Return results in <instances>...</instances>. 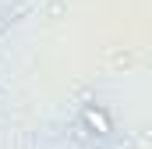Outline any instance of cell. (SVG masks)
<instances>
[{"instance_id": "obj_1", "label": "cell", "mask_w": 152, "mask_h": 149, "mask_svg": "<svg viewBox=\"0 0 152 149\" xmlns=\"http://www.w3.org/2000/svg\"><path fill=\"white\" fill-rule=\"evenodd\" d=\"M81 117H85V124H88V128H96V135H110V131H113V128H110V117L99 110V107H85Z\"/></svg>"}]
</instances>
